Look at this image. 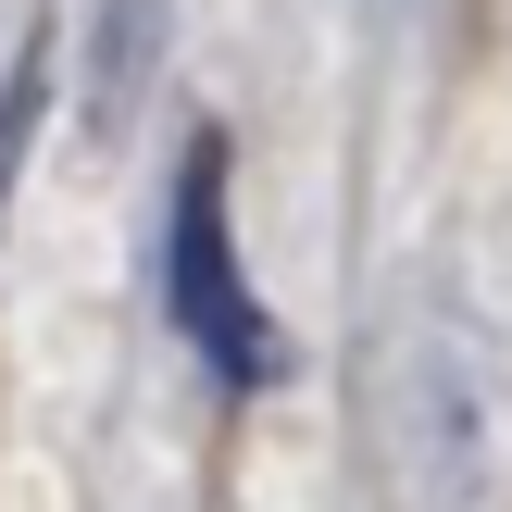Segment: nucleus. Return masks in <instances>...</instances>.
I'll list each match as a JSON object with an SVG mask.
<instances>
[{
  "mask_svg": "<svg viewBox=\"0 0 512 512\" xmlns=\"http://www.w3.org/2000/svg\"><path fill=\"white\" fill-rule=\"evenodd\" d=\"M163 313H175V338L213 363V388H275L288 338H275V313L250 300V263H238L225 138H188V163H175V200H163Z\"/></svg>",
  "mask_w": 512,
  "mask_h": 512,
  "instance_id": "f257e3e1",
  "label": "nucleus"
},
{
  "mask_svg": "<svg viewBox=\"0 0 512 512\" xmlns=\"http://www.w3.org/2000/svg\"><path fill=\"white\" fill-rule=\"evenodd\" d=\"M150 38H163V0H100V113H125V100H138Z\"/></svg>",
  "mask_w": 512,
  "mask_h": 512,
  "instance_id": "f03ea898",
  "label": "nucleus"
}]
</instances>
